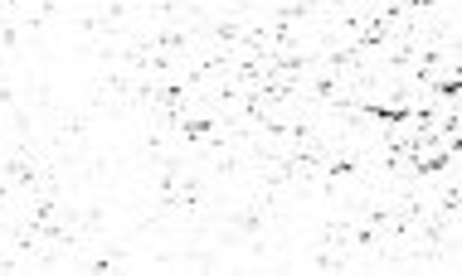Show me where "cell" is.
<instances>
[]
</instances>
